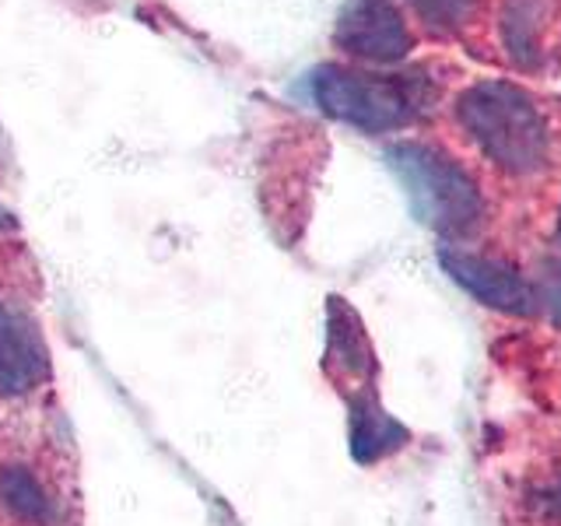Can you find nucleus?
<instances>
[{
  "label": "nucleus",
  "mask_w": 561,
  "mask_h": 526,
  "mask_svg": "<svg viewBox=\"0 0 561 526\" xmlns=\"http://www.w3.org/2000/svg\"><path fill=\"white\" fill-rule=\"evenodd\" d=\"M309 92L320 113L362 134H390L411 127L435 102V84L425 70L376 75V70L344 64L316 67L309 75Z\"/></svg>",
  "instance_id": "nucleus-1"
},
{
  "label": "nucleus",
  "mask_w": 561,
  "mask_h": 526,
  "mask_svg": "<svg viewBox=\"0 0 561 526\" xmlns=\"http://www.w3.org/2000/svg\"><path fill=\"white\" fill-rule=\"evenodd\" d=\"M456 119L470 140L508 175H534L548 165L551 127L530 92L513 81H478L456 99Z\"/></svg>",
  "instance_id": "nucleus-2"
},
{
  "label": "nucleus",
  "mask_w": 561,
  "mask_h": 526,
  "mask_svg": "<svg viewBox=\"0 0 561 526\" xmlns=\"http://www.w3.org/2000/svg\"><path fill=\"white\" fill-rule=\"evenodd\" d=\"M386 165L408 193L414 218L435 236L456 242L481 228V190L449 151L421 145V140H400V145L386 148Z\"/></svg>",
  "instance_id": "nucleus-3"
},
{
  "label": "nucleus",
  "mask_w": 561,
  "mask_h": 526,
  "mask_svg": "<svg viewBox=\"0 0 561 526\" xmlns=\"http://www.w3.org/2000/svg\"><path fill=\"white\" fill-rule=\"evenodd\" d=\"M53 376L39 320L14 298H0V393L28 397Z\"/></svg>",
  "instance_id": "nucleus-4"
},
{
  "label": "nucleus",
  "mask_w": 561,
  "mask_h": 526,
  "mask_svg": "<svg viewBox=\"0 0 561 526\" xmlns=\"http://www.w3.org/2000/svg\"><path fill=\"white\" fill-rule=\"evenodd\" d=\"M438 263H443V271L463 291L478 298V302L499 309V312H508V316H534L537 312L530 281H523V274L516 267H508L505 260L467 253V250H449L446 245V250H438Z\"/></svg>",
  "instance_id": "nucleus-5"
},
{
  "label": "nucleus",
  "mask_w": 561,
  "mask_h": 526,
  "mask_svg": "<svg viewBox=\"0 0 561 526\" xmlns=\"http://www.w3.org/2000/svg\"><path fill=\"white\" fill-rule=\"evenodd\" d=\"M333 39L344 53L373 64H397L411 53L414 35L390 0H355L341 18Z\"/></svg>",
  "instance_id": "nucleus-6"
},
{
  "label": "nucleus",
  "mask_w": 561,
  "mask_h": 526,
  "mask_svg": "<svg viewBox=\"0 0 561 526\" xmlns=\"http://www.w3.org/2000/svg\"><path fill=\"white\" fill-rule=\"evenodd\" d=\"M327 368L341 382H355V390H368V379L376 376V355L368 344L358 312L344 298H330L327 309Z\"/></svg>",
  "instance_id": "nucleus-7"
},
{
  "label": "nucleus",
  "mask_w": 561,
  "mask_h": 526,
  "mask_svg": "<svg viewBox=\"0 0 561 526\" xmlns=\"http://www.w3.org/2000/svg\"><path fill=\"white\" fill-rule=\"evenodd\" d=\"M347 438H351V456L358 464H376L382 456L397 453L411 438V432L400 425L393 414L382 411L376 400L373 386L358 390L351 397V421H347Z\"/></svg>",
  "instance_id": "nucleus-8"
},
{
  "label": "nucleus",
  "mask_w": 561,
  "mask_h": 526,
  "mask_svg": "<svg viewBox=\"0 0 561 526\" xmlns=\"http://www.w3.org/2000/svg\"><path fill=\"white\" fill-rule=\"evenodd\" d=\"M0 505L25 526H57L60 505L39 481V473L25 464H8L0 470Z\"/></svg>",
  "instance_id": "nucleus-9"
},
{
  "label": "nucleus",
  "mask_w": 561,
  "mask_h": 526,
  "mask_svg": "<svg viewBox=\"0 0 561 526\" xmlns=\"http://www.w3.org/2000/svg\"><path fill=\"white\" fill-rule=\"evenodd\" d=\"M543 4L540 0H508L505 8V22H502V32H505V46L513 49V57L519 64H534L537 57V46H540V28H543Z\"/></svg>",
  "instance_id": "nucleus-10"
},
{
  "label": "nucleus",
  "mask_w": 561,
  "mask_h": 526,
  "mask_svg": "<svg viewBox=\"0 0 561 526\" xmlns=\"http://www.w3.org/2000/svg\"><path fill=\"white\" fill-rule=\"evenodd\" d=\"M534 302L543 320H551L561 330V256H543L534 277Z\"/></svg>",
  "instance_id": "nucleus-11"
},
{
  "label": "nucleus",
  "mask_w": 561,
  "mask_h": 526,
  "mask_svg": "<svg viewBox=\"0 0 561 526\" xmlns=\"http://www.w3.org/2000/svg\"><path fill=\"white\" fill-rule=\"evenodd\" d=\"M411 8L421 14V22H428L432 28L456 32L473 18L478 0H411Z\"/></svg>",
  "instance_id": "nucleus-12"
},
{
  "label": "nucleus",
  "mask_w": 561,
  "mask_h": 526,
  "mask_svg": "<svg viewBox=\"0 0 561 526\" xmlns=\"http://www.w3.org/2000/svg\"><path fill=\"white\" fill-rule=\"evenodd\" d=\"M8 228H14V215H11L8 207H0V236H4Z\"/></svg>",
  "instance_id": "nucleus-13"
},
{
  "label": "nucleus",
  "mask_w": 561,
  "mask_h": 526,
  "mask_svg": "<svg viewBox=\"0 0 561 526\" xmlns=\"http://www.w3.org/2000/svg\"><path fill=\"white\" fill-rule=\"evenodd\" d=\"M554 508L561 513V484H558V491H554Z\"/></svg>",
  "instance_id": "nucleus-14"
},
{
  "label": "nucleus",
  "mask_w": 561,
  "mask_h": 526,
  "mask_svg": "<svg viewBox=\"0 0 561 526\" xmlns=\"http://www.w3.org/2000/svg\"><path fill=\"white\" fill-rule=\"evenodd\" d=\"M558 236H561V207H558Z\"/></svg>",
  "instance_id": "nucleus-15"
}]
</instances>
